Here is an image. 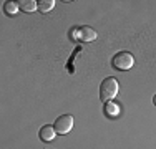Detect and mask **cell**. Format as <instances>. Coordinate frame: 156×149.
<instances>
[{"label": "cell", "instance_id": "6da1fadb", "mask_svg": "<svg viewBox=\"0 0 156 149\" xmlns=\"http://www.w3.org/2000/svg\"><path fill=\"white\" fill-rule=\"evenodd\" d=\"M118 89H120V85H118L116 78H105L103 83L100 85V99L101 101H111L115 96L118 95Z\"/></svg>", "mask_w": 156, "mask_h": 149}, {"label": "cell", "instance_id": "3957f363", "mask_svg": "<svg viewBox=\"0 0 156 149\" xmlns=\"http://www.w3.org/2000/svg\"><path fill=\"white\" fill-rule=\"evenodd\" d=\"M53 128H55V131H57L58 134L70 133V131H72V128H73V116H72V114H63V116L57 118Z\"/></svg>", "mask_w": 156, "mask_h": 149}, {"label": "cell", "instance_id": "30bf717a", "mask_svg": "<svg viewBox=\"0 0 156 149\" xmlns=\"http://www.w3.org/2000/svg\"><path fill=\"white\" fill-rule=\"evenodd\" d=\"M153 103H154V104H156V95H154V96H153Z\"/></svg>", "mask_w": 156, "mask_h": 149}, {"label": "cell", "instance_id": "8992f818", "mask_svg": "<svg viewBox=\"0 0 156 149\" xmlns=\"http://www.w3.org/2000/svg\"><path fill=\"white\" fill-rule=\"evenodd\" d=\"M18 9L23 10V12H35L37 9H38V2H35V0H18Z\"/></svg>", "mask_w": 156, "mask_h": 149}, {"label": "cell", "instance_id": "5b68a950", "mask_svg": "<svg viewBox=\"0 0 156 149\" xmlns=\"http://www.w3.org/2000/svg\"><path fill=\"white\" fill-rule=\"evenodd\" d=\"M38 136H40V139H42V141H45V143H50V141L55 139V136H57V131H55L53 126L45 124V126H42V128H40Z\"/></svg>", "mask_w": 156, "mask_h": 149}, {"label": "cell", "instance_id": "ba28073f", "mask_svg": "<svg viewBox=\"0 0 156 149\" xmlns=\"http://www.w3.org/2000/svg\"><path fill=\"white\" fill-rule=\"evenodd\" d=\"M53 7H55V0H38V10L42 13L50 12Z\"/></svg>", "mask_w": 156, "mask_h": 149}, {"label": "cell", "instance_id": "9c48e42d", "mask_svg": "<svg viewBox=\"0 0 156 149\" xmlns=\"http://www.w3.org/2000/svg\"><path fill=\"white\" fill-rule=\"evenodd\" d=\"M3 10H5V13H9V15H15L18 12V3L17 2H5Z\"/></svg>", "mask_w": 156, "mask_h": 149}, {"label": "cell", "instance_id": "52a82bcc", "mask_svg": "<svg viewBox=\"0 0 156 149\" xmlns=\"http://www.w3.org/2000/svg\"><path fill=\"white\" fill-rule=\"evenodd\" d=\"M105 114L108 118H116L120 114V106L113 101H106L105 103Z\"/></svg>", "mask_w": 156, "mask_h": 149}, {"label": "cell", "instance_id": "277c9868", "mask_svg": "<svg viewBox=\"0 0 156 149\" xmlns=\"http://www.w3.org/2000/svg\"><path fill=\"white\" fill-rule=\"evenodd\" d=\"M73 36L83 43H88V42H93L96 38V32L91 27H81V28H75Z\"/></svg>", "mask_w": 156, "mask_h": 149}, {"label": "cell", "instance_id": "7a4b0ae2", "mask_svg": "<svg viewBox=\"0 0 156 149\" xmlns=\"http://www.w3.org/2000/svg\"><path fill=\"white\" fill-rule=\"evenodd\" d=\"M133 63H135V58H133V55L129 53V51H120V53H116L111 60V65H113L115 70H120V71H126V70H129L133 66Z\"/></svg>", "mask_w": 156, "mask_h": 149}]
</instances>
